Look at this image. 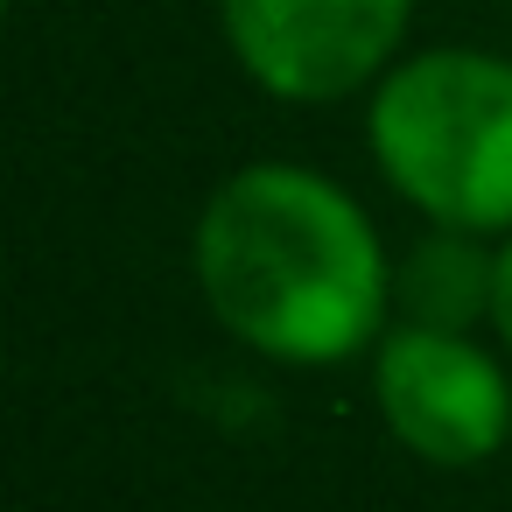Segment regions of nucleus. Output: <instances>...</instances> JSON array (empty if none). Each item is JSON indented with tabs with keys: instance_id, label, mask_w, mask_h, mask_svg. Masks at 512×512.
<instances>
[{
	"instance_id": "1",
	"label": "nucleus",
	"mask_w": 512,
	"mask_h": 512,
	"mask_svg": "<svg viewBox=\"0 0 512 512\" xmlns=\"http://www.w3.org/2000/svg\"><path fill=\"white\" fill-rule=\"evenodd\" d=\"M393 267L372 211L309 162L232 169L190 232V274L211 323L295 372L372 358L393 323Z\"/></svg>"
},
{
	"instance_id": "2",
	"label": "nucleus",
	"mask_w": 512,
	"mask_h": 512,
	"mask_svg": "<svg viewBox=\"0 0 512 512\" xmlns=\"http://www.w3.org/2000/svg\"><path fill=\"white\" fill-rule=\"evenodd\" d=\"M379 183L442 232H512V57L477 43L407 50L365 92Z\"/></svg>"
},
{
	"instance_id": "3",
	"label": "nucleus",
	"mask_w": 512,
	"mask_h": 512,
	"mask_svg": "<svg viewBox=\"0 0 512 512\" xmlns=\"http://www.w3.org/2000/svg\"><path fill=\"white\" fill-rule=\"evenodd\" d=\"M379 428L428 470H477L512 442V372L484 330L386 323L365 358Z\"/></svg>"
},
{
	"instance_id": "4",
	"label": "nucleus",
	"mask_w": 512,
	"mask_h": 512,
	"mask_svg": "<svg viewBox=\"0 0 512 512\" xmlns=\"http://www.w3.org/2000/svg\"><path fill=\"white\" fill-rule=\"evenodd\" d=\"M218 29L267 99L337 106L407 57L414 0H218Z\"/></svg>"
},
{
	"instance_id": "5",
	"label": "nucleus",
	"mask_w": 512,
	"mask_h": 512,
	"mask_svg": "<svg viewBox=\"0 0 512 512\" xmlns=\"http://www.w3.org/2000/svg\"><path fill=\"white\" fill-rule=\"evenodd\" d=\"M491 260L498 239L428 225V239L393 267V316L428 330H491Z\"/></svg>"
},
{
	"instance_id": "6",
	"label": "nucleus",
	"mask_w": 512,
	"mask_h": 512,
	"mask_svg": "<svg viewBox=\"0 0 512 512\" xmlns=\"http://www.w3.org/2000/svg\"><path fill=\"white\" fill-rule=\"evenodd\" d=\"M484 337L512 358V232L498 239V260H491V330Z\"/></svg>"
}]
</instances>
